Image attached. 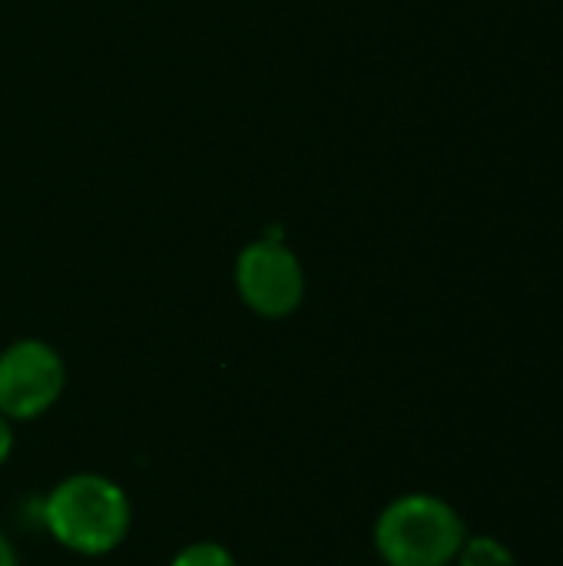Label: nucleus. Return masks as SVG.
Instances as JSON below:
<instances>
[{
	"mask_svg": "<svg viewBox=\"0 0 563 566\" xmlns=\"http://www.w3.org/2000/svg\"><path fill=\"white\" fill-rule=\"evenodd\" d=\"M43 527L70 554L106 557L133 527L129 494L106 474H70L43 497Z\"/></svg>",
	"mask_w": 563,
	"mask_h": 566,
	"instance_id": "1",
	"label": "nucleus"
},
{
	"mask_svg": "<svg viewBox=\"0 0 563 566\" xmlns=\"http://www.w3.org/2000/svg\"><path fill=\"white\" fill-rule=\"evenodd\" d=\"M468 527L435 494H402L375 521V551L385 566H451Z\"/></svg>",
	"mask_w": 563,
	"mask_h": 566,
	"instance_id": "2",
	"label": "nucleus"
},
{
	"mask_svg": "<svg viewBox=\"0 0 563 566\" xmlns=\"http://www.w3.org/2000/svg\"><path fill=\"white\" fill-rule=\"evenodd\" d=\"M236 292L259 318H289L305 298V269L282 239H256L236 255Z\"/></svg>",
	"mask_w": 563,
	"mask_h": 566,
	"instance_id": "3",
	"label": "nucleus"
},
{
	"mask_svg": "<svg viewBox=\"0 0 563 566\" xmlns=\"http://www.w3.org/2000/svg\"><path fill=\"white\" fill-rule=\"evenodd\" d=\"M66 388V365L43 338H17L0 352V415L7 421L43 418Z\"/></svg>",
	"mask_w": 563,
	"mask_h": 566,
	"instance_id": "4",
	"label": "nucleus"
},
{
	"mask_svg": "<svg viewBox=\"0 0 563 566\" xmlns=\"http://www.w3.org/2000/svg\"><path fill=\"white\" fill-rule=\"evenodd\" d=\"M455 566H518L508 544L494 537H468L455 557Z\"/></svg>",
	"mask_w": 563,
	"mask_h": 566,
	"instance_id": "5",
	"label": "nucleus"
},
{
	"mask_svg": "<svg viewBox=\"0 0 563 566\" xmlns=\"http://www.w3.org/2000/svg\"><path fill=\"white\" fill-rule=\"evenodd\" d=\"M169 566H239V560L232 557L229 547L216 544V541H199V544H189L183 547Z\"/></svg>",
	"mask_w": 563,
	"mask_h": 566,
	"instance_id": "6",
	"label": "nucleus"
},
{
	"mask_svg": "<svg viewBox=\"0 0 563 566\" xmlns=\"http://www.w3.org/2000/svg\"><path fill=\"white\" fill-rule=\"evenodd\" d=\"M10 454H13V421L0 415V468L10 461Z\"/></svg>",
	"mask_w": 563,
	"mask_h": 566,
	"instance_id": "7",
	"label": "nucleus"
},
{
	"mask_svg": "<svg viewBox=\"0 0 563 566\" xmlns=\"http://www.w3.org/2000/svg\"><path fill=\"white\" fill-rule=\"evenodd\" d=\"M0 566H20V557L13 551V544L7 541V534L0 531Z\"/></svg>",
	"mask_w": 563,
	"mask_h": 566,
	"instance_id": "8",
	"label": "nucleus"
}]
</instances>
